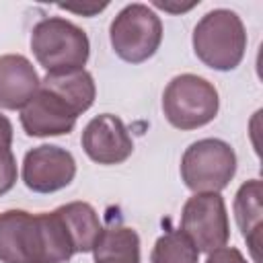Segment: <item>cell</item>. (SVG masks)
<instances>
[{"label": "cell", "mask_w": 263, "mask_h": 263, "mask_svg": "<svg viewBox=\"0 0 263 263\" xmlns=\"http://www.w3.org/2000/svg\"><path fill=\"white\" fill-rule=\"evenodd\" d=\"M72 255H76L72 238L55 210L0 214V263H66Z\"/></svg>", "instance_id": "obj_1"}, {"label": "cell", "mask_w": 263, "mask_h": 263, "mask_svg": "<svg viewBox=\"0 0 263 263\" xmlns=\"http://www.w3.org/2000/svg\"><path fill=\"white\" fill-rule=\"evenodd\" d=\"M193 51L197 60L218 72L234 70L247 51V29L240 16L228 8H214L193 29Z\"/></svg>", "instance_id": "obj_2"}, {"label": "cell", "mask_w": 263, "mask_h": 263, "mask_svg": "<svg viewBox=\"0 0 263 263\" xmlns=\"http://www.w3.org/2000/svg\"><path fill=\"white\" fill-rule=\"evenodd\" d=\"M31 51L47 74L84 70L90 41L84 29L62 16L41 18L31 31Z\"/></svg>", "instance_id": "obj_3"}, {"label": "cell", "mask_w": 263, "mask_h": 263, "mask_svg": "<svg viewBox=\"0 0 263 263\" xmlns=\"http://www.w3.org/2000/svg\"><path fill=\"white\" fill-rule=\"evenodd\" d=\"M220 109L216 86L197 74L175 76L162 92V111L166 121L183 132L197 129L214 121Z\"/></svg>", "instance_id": "obj_4"}, {"label": "cell", "mask_w": 263, "mask_h": 263, "mask_svg": "<svg viewBox=\"0 0 263 263\" xmlns=\"http://www.w3.org/2000/svg\"><path fill=\"white\" fill-rule=\"evenodd\" d=\"M236 173V154L228 142L203 138L193 142L181 158V179L193 193H220Z\"/></svg>", "instance_id": "obj_5"}, {"label": "cell", "mask_w": 263, "mask_h": 263, "mask_svg": "<svg viewBox=\"0 0 263 263\" xmlns=\"http://www.w3.org/2000/svg\"><path fill=\"white\" fill-rule=\"evenodd\" d=\"M113 51L127 64L150 60L162 41L160 16L146 4H127L117 12L109 27Z\"/></svg>", "instance_id": "obj_6"}, {"label": "cell", "mask_w": 263, "mask_h": 263, "mask_svg": "<svg viewBox=\"0 0 263 263\" xmlns=\"http://www.w3.org/2000/svg\"><path fill=\"white\" fill-rule=\"evenodd\" d=\"M181 232H185L199 253H212L230 240V224L224 197L220 193H193L181 212Z\"/></svg>", "instance_id": "obj_7"}, {"label": "cell", "mask_w": 263, "mask_h": 263, "mask_svg": "<svg viewBox=\"0 0 263 263\" xmlns=\"http://www.w3.org/2000/svg\"><path fill=\"white\" fill-rule=\"evenodd\" d=\"M21 175L33 193H55L74 181L76 160L62 146L41 144L25 154Z\"/></svg>", "instance_id": "obj_8"}, {"label": "cell", "mask_w": 263, "mask_h": 263, "mask_svg": "<svg viewBox=\"0 0 263 263\" xmlns=\"http://www.w3.org/2000/svg\"><path fill=\"white\" fill-rule=\"evenodd\" d=\"M78 115L72 103L39 82V90L21 109V125L31 138L64 136L74 129Z\"/></svg>", "instance_id": "obj_9"}, {"label": "cell", "mask_w": 263, "mask_h": 263, "mask_svg": "<svg viewBox=\"0 0 263 263\" xmlns=\"http://www.w3.org/2000/svg\"><path fill=\"white\" fill-rule=\"evenodd\" d=\"M82 150L97 164H121L134 152V140L125 123L111 113H101L92 117L82 129L80 138Z\"/></svg>", "instance_id": "obj_10"}, {"label": "cell", "mask_w": 263, "mask_h": 263, "mask_svg": "<svg viewBox=\"0 0 263 263\" xmlns=\"http://www.w3.org/2000/svg\"><path fill=\"white\" fill-rule=\"evenodd\" d=\"M39 82L37 70L25 55H0V109L21 111L39 90Z\"/></svg>", "instance_id": "obj_11"}, {"label": "cell", "mask_w": 263, "mask_h": 263, "mask_svg": "<svg viewBox=\"0 0 263 263\" xmlns=\"http://www.w3.org/2000/svg\"><path fill=\"white\" fill-rule=\"evenodd\" d=\"M234 218L242 238L251 249L253 261L259 263V236H261V218H263L259 179H251L238 187L234 195Z\"/></svg>", "instance_id": "obj_12"}, {"label": "cell", "mask_w": 263, "mask_h": 263, "mask_svg": "<svg viewBox=\"0 0 263 263\" xmlns=\"http://www.w3.org/2000/svg\"><path fill=\"white\" fill-rule=\"evenodd\" d=\"M55 212L72 238L74 253H92V247L103 230L97 210L86 201H70L55 208Z\"/></svg>", "instance_id": "obj_13"}, {"label": "cell", "mask_w": 263, "mask_h": 263, "mask_svg": "<svg viewBox=\"0 0 263 263\" xmlns=\"http://www.w3.org/2000/svg\"><path fill=\"white\" fill-rule=\"evenodd\" d=\"M95 263H140V236L134 228L109 224L92 247Z\"/></svg>", "instance_id": "obj_14"}, {"label": "cell", "mask_w": 263, "mask_h": 263, "mask_svg": "<svg viewBox=\"0 0 263 263\" xmlns=\"http://www.w3.org/2000/svg\"><path fill=\"white\" fill-rule=\"evenodd\" d=\"M43 86L55 90L62 95L68 103L74 105V109L82 115L88 111L97 97V86L92 80V74L86 70H74V72H62V74H47L41 80Z\"/></svg>", "instance_id": "obj_15"}, {"label": "cell", "mask_w": 263, "mask_h": 263, "mask_svg": "<svg viewBox=\"0 0 263 263\" xmlns=\"http://www.w3.org/2000/svg\"><path fill=\"white\" fill-rule=\"evenodd\" d=\"M150 263H199V251L181 230H168L154 242Z\"/></svg>", "instance_id": "obj_16"}, {"label": "cell", "mask_w": 263, "mask_h": 263, "mask_svg": "<svg viewBox=\"0 0 263 263\" xmlns=\"http://www.w3.org/2000/svg\"><path fill=\"white\" fill-rule=\"evenodd\" d=\"M16 158L10 148L0 146V197L8 193L16 183Z\"/></svg>", "instance_id": "obj_17"}, {"label": "cell", "mask_w": 263, "mask_h": 263, "mask_svg": "<svg viewBox=\"0 0 263 263\" xmlns=\"http://www.w3.org/2000/svg\"><path fill=\"white\" fill-rule=\"evenodd\" d=\"M205 263H249L242 253L234 247H220L212 253H208V261Z\"/></svg>", "instance_id": "obj_18"}, {"label": "cell", "mask_w": 263, "mask_h": 263, "mask_svg": "<svg viewBox=\"0 0 263 263\" xmlns=\"http://www.w3.org/2000/svg\"><path fill=\"white\" fill-rule=\"evenodd\" d=\"M10 144H12V123L8 121L6 115L0 113V146L10 148Z\"/></svg>", "instance_id": "obj_19"}, {"label": "cell", "mask_w": 263, "mask_h": 263, "mask_svg": "<svg viewBox=\"0 0 263 263\" xmlns=\"http://www.w3.org/2000/svg\"><path fill=\"white\" fill-rule=\"evenodd\" d=\"M60 8H64V10H68V12L88 14V16H92V14L101 12V10H105V8H107V4H95V6H82V8H76V6H60Z\"/></svg>", "instance_id": "obj_20"}, {"label": "cell", "mask_w": 263, "mask_h": 263, "mask_svg": "<svg viewBox=\"0 0 263 263\" xmlns=\"http://www.w3.org/2000/svg\"><path fill=\"white\" fill-rule=\"evenodd\" d=\"M197 2H191V4H181V6H171L168 2H154V6L156 8H162V10H168V12H185V10H191L193 6H195Z\"/></svg>", "instance_id": "obj_21"}]
</instances>
